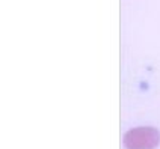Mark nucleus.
<instances>
[{"instance_id": "f257e3e1", "label": "nucleus", "mask_w": 160, "mask_h": 149, "mask_svg": "<svg viewBox=\"0 0 160 149\" xmlns=\"http://www.w3.org/2000/svg\"><path fill=\"white\" fill-rule=\"evenodd\" d=\"M160 136L154 128H136L125 136V148L128 149H154L159 145Z\"/></svg>"}]
</instances>
